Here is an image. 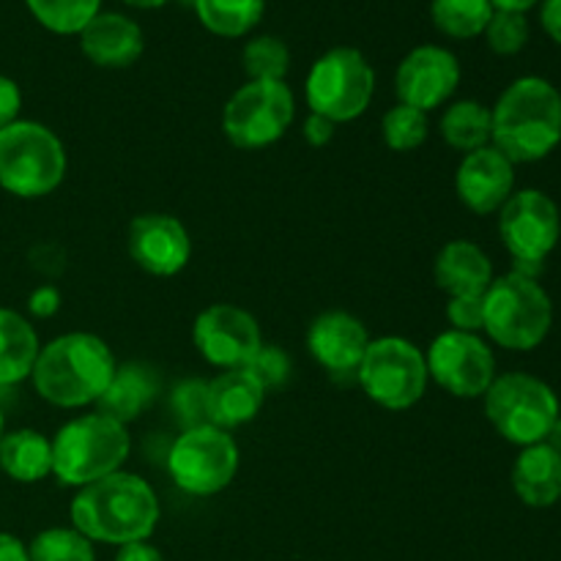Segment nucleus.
<instances>
[{
  "label": "nucleus",
  "mask_w": 561,
  "mask_h": 561,
  "mask_svg": "<svg viewBox=\"0 0 561 561\" xmlns=\"http://www.w3.org/2000/svg\"><path fill=\"white\" fill-rule=\"evenodd\" d=\"M27 557L31 561H96V548L75 526H53L33 537Z\"/></svg>",
  "instance_id": "obj_30"
},
{
  "label": "nucleus",
  "mask_w": 561,
  "mask_h": 561,
  "mask_svg": "<svg viewBox=\"0 0 561 561\" xmlns=\"http://www.w3.org/2000/svg\"><path fill=\"white\" fill-rule=\"evenodd\" d=\"M25 5L38 25L58 36H80L102 11V0H25Z\"/></svg>",
  "instance_id": "obj_29"
},
{
  "label": "nucleus",
  "mask_w": 561,
  "mask_h": 561,
  "mask_svg": "<svg viewBox=\"0 0 561 561\" xmlns=\"http://www.w3.org/2000/svg\"><path fill=\"white\" fill-rule=\"evenodd\" d=\"M170 411L184 431L201 425H211L208 414V381L203 378H186L179 381L170 392Z\"/></svg>",
  "instance_id": "obj_33"
},
{
  "label": "nucleus",
  "mask_w": 561,
  "mask_h": 561,
  "mask_svg": "<svg viewBox=\"0 0 561 561\" xmlns=\"http://www.w3.org/2000/svg\"><path fill=\"white\" fill-rule=\"evenodd\" d=\"M513 491L526 507L548 510L561 502V455L546 442L520 449L513 463Z\"/></svg>",
  "instance_id": "obj_22"
},
{
  "label": "nucleus",
  "mask_w": 561,
  "mask_h": 561,
  "mask_svg": "<svg viewBox=\"0 0 561 561\" xmlns=\"http://www.w3.org/2000/svg\"><path fill=\"white\" fill-rule=\"evenodd\" d=\"M159 515L157 491L140 474L124 469L80 488L69 507L71 526L80 535L118 548L148 540L157 531Z\"/></svg>",
  "instance_id": "obj_1"
},
{
  "label": "nucleus",
  "mask_w": 561,
  "mask_h": 561,
  "mask_svg": "<svg viewBox=\"0 0 561 561\" xmlns=\"http://www.w3.org/2000/svg\"><path fill=\"white\" fill-rule=\"evenodd\" d=\"M239 444L217 425L181 431L168 455V471L175 488L190 496H217L239 474Z\"/></svg>",
  "instance_id": "obj_11"
},
{
  "label": "nucleus",
  "mask_w": 561,
  "mask_h": 561,
  "mask_svg": "<svg viewBox=\"0 0 561 561\" xmlns=\"http://www.w3.org/2000/svg\"><path fill=\"white\" fill-rule=\"evenodd\" d=\"M442 129L444 142L460 153H471L477 148L491 146L493 135V118L491 107L474 99H463V102L449 104L447 113L442 115Z\"/></svg>",
  "instance_id": "obj_26"
},
{
  "label": "nucleus",
  "mask_w": 561,
  "mask_h": 561,
  "mask_svg": "<svg viewBox=\"0 0 561 561\" xmlns=\"http://www.w3.org/2000/svg\"><path fill=\"white\" fill-rule=\"evenodd\" d=\"M482 400L493 431L520 449L546 442L548 431L561 414L551 383L531 373H502Z\"/></svg>",
  "instance_id": "obj_7"
},
{
  "label": "nucleus",
  "mask_w": 561,
  "mask_h": 561,
  "mask_svg": "<svg viewBox=\"0 0 561 561\" xmlns=\"http://www.w3.org/2000/svg\"><path fill=\"white\" fill-rule=\"evenodd\" d=\"M491 146L513 164L540 162L561 142V93L546 77L510 82L491 107Z\"/></svg>",
  "instance_id": "obj_3"
},
{
  "label": "nucleus",
  "mask_w": 561,
  "mask_h": 561,
  "mask_svg": "<svg viewBox=\"0 0 561 561\" xmlns=\"http://www.w3.org/2000/svg\"><path fill=\"white\" fill-rule=\"evenodd\" d=\"M433 277L444 294L453 296H485L493 283V263L474 241L455 239L438 250L433 261Z\"/></svg>",
  "instance_id": "obj_20"
},
{
  "label": "nucleus",
  "mask_w": 561,
  "mask_h": 561,
  "mask_svg": "<svg viewBox=\"0 0 561 561\" xmlns=\"http://www.w3.org/2000/svg\"><path fill=\"white\" fill-rule=\"evenodd\" d=\"M192 9L214 36L239 38L263 20L266 0H195Z\"/></svg>",
  "instance_id": "obj_27"
},
{
  "label": "nucleus",
  "mask_w": 561,
  "mask_h": 561,
  "mask_svg": "<svg viewBox=\"0 0 561 561\" xmlns=\"http://www.w3.org/2000/svg\"><path fill=\"white\" fill-rule=\"evenodd\" d=\"M247 370L261 381V387L266 389V392H272V389H283L285 383H288L294 365H290V356L285 354L279 345L263 343L261 351H257V354L252 356L250 365H247Z\"/></svg>",
  "instance_id": "obj_35"
},
{
  "label": "nucleus",
  "mask_w": 561,
  "mask_h": 561,
  "mask_svg": "<svg viewBox=\"0 0 561 561\" xmlns=\"http://www.w3.org/2000/svg\"><path fill=\"white\" fill-rule=\"evenodd\" d=\"M66 148L49 126L14 121L0 129V190L22 201L53 195L66 179Z\"/></svg>",
  "instance_id": "obj_6"
},
{
  "label": "nucleus",
  "mask_w": 561,
  "mask_h": 561,
  "mask_svg": "<svg viewBox=\"0 0 561 561\" xmlns=\"http://www.w3.org/2000/svg\"><path fill=\"white\" fill-rule=\"evenodd\" d=\"M496 11H518V14H526L531 5H537L540 0H491Z\"/></svg>",
  "instance_id": "obj_43"
},
{
  "label": "nucleus",
  "mask_w": 561,
  "mask_h": 561,
  "mask_svg": "<svg viewBox=\"0 0 561 561\" xmlns=\"http://www.w3.org/2000/svg\"><path fill=\"white\" fill-rule=\"evenodd\" d=\"M296 118L294 91L283 82L247 80L222 110V131L230 146L261 151L274 146Z\"/></svg>",
  "instance_id": "obj_12"
},
{
  "label": "nucleus",
  "mask_w": 561,
  "mask_h": 561,
  "mask_svg": "<svg viewBox=\"0 0 561 561\" xmlns=\"http://www.w3.org/2000/svg\"><path fill=\"white\" fill-rule=\"evenodd\" d=\"M482 332L507 351H535L546 343L553 327V301L540 279L510 272L493 277L482 296Z\"/></svg>",
  "instance_id": "obj_5"
},
{
  "label": "nucleus",
  "mask_w": 561,
  "mask_h": 561,
  "mask_svg": "<svg viewBox=\"0 0 561 561\" xmlns=\"http://www.w3.org/2000/svg\"><path fill=\"white\" fill-rule=\"evenodd\" d=\"M241 60L250 80L283 82L290 69V49L277 36H255L247 42Z\"/></svg>",
  "instance_id": "obj_32"
},
{
  "label": "nucleus",
  "mask_w": 561,
  "mask_h": 561,
  "mask_svg": "<svg viewBox=\"0 0 561 561\" xmlns=\"http://www.w3.org/2000/svg\"><path fill=\"white\" fill-rule=\"evenodd\" d=\"M546 444L553 449V453L561 455V414H559V420L551 425V431H548Z\"/></svg>",
  "instance_id": "obj_44"
},
{
  "label": "nucleus",
  "mask_w": 561,
  "mask_h": 561,
  "mask_svg": "<svg viewBox=\"0 0 561 561\" xmlns=\"http://www.w3.org/2000/svg\"><path fill=\"white\" fill-rule=\"evenodd\" d=\"M0 561H31V557H27V546L20 537L0 531Z\"/></svg>",
  "instance_id": "obj_42"
},
{
  "label": "nucleus",
  "mask_w": 561,
  "mask_h": 561,
  "mask_svg": "<svg viewBox=\"0 0 561 561\" xmlns=\"http://www.w3.org/2000/svg\"><path fill=\"white\" fill-rule=\"evenodd\" d=\"M192 340L208 365L219 370H239L250 365L252 356L261 351L263 332L257 318L244 307L219 301L195 318Z\"/></svg>",
  "instance_id": "obj_14"
},
{
  "label": "nucleus",
  "mask_w": 561,
  "mask_h": 561,
  "mask_svg": "<svg viewBox=\"0 0 561 561\" xmlns=\"http://www.w3.org/2000/svg\"><path fill=\"white\" fill-rule=\"evenodd\" d=\"M485 38L496 55H518L529 42V20L518 11H493Z\"/></svg>",
  "instance_id": "obj_34"
},
{
  "label": "nucleus",
  "mask_w": 561,
  "mask_h": 561,
  "mask_svg": "<svg viewBox=\"0 0 561 561\" xmlns=\"http://www.w3.org/2000/svg\"><path fill=\"white\" fill-rule=\"evenodd\" d=\"M455 192L469 211L480 217L496 214L515 192V164L493 146L463 153L455 173Z\"/></svg>",
  "instance_id": "obj_18"
},
{
  "label": "nucleus",
  "mask_w": 561,
  "mask_h": 561,
  "mask_svg": "<svg viewBox=\"0 0 561 561\" xmlns=\"http://www.w3.org/2000/svg\"><path fill=\"white\" fill-rule=\"evenodd\" d=\"M181 3H186V5H192V3H195V0H181Z\"/></svg>",
  "instance_id": "obj_47"
},
{
  "label": "nucleus",
  "mask_w": 561,
  "mask_h": 561,
  "mask_svg": "<svg viewBox=\"0 0 561 561\" xmlns=\"http://www.w3.org/2000/svg\"><path fill=\"white\" fill-rule=\"evenodd\" d=\"M425 351L405 337L370 340L356 370V383L367 398L387 411H409L427 392Z\"/></svg>",
  "instance_id": "obj_9"
},
{
  "label": "nucleus",
  "mask_w": 561,
  "mask_h": 561,
  "mask_svg": "<svg viewBox=\"0 0 561 561\" xmlns=\"http://www.w3.org/2000/svg\"><path fill=\"white\" fill-rule=\"evenodd\" d=\"M427 376L460 400H477L496 381V354L480 334L447 332L438 334L425 351Z\"/></svg>",
  "instance_id": "obj_13"
},
{
  "label": "nucleus",
  "mask_w": 561,
  "mask_h": 561,
  "mask_svg": "<svg viewBox=\"0 0 561 561\" xmlns=\"http://www.w3.org/2000/svg\"><path fill=\"white\" fill-rule=\"evenodd\" d=\"M334 131H337V124H332L329 118H323V115H316L310 113L305 118V126H301V135H305V140L310 142L312 148H323L332 142Z\"/></svg>",
  "instance_id": "obj_39"
},
{
  "label": "nucleus",
  "mask_w": 561,
  "mask_h": 561,
  "mask_svg": "<svg viewBox=\"0 0 561 561\" xmlns=\"http://www.w3.org/2000/svg\"><path fill=\"white\" fill-rule=\"evenodd\" d=\"M427 135H431V121H427V113H422V110L398 102L392 110L383 113L381 137L392 151H416V148L425 146Z\"/></svg>",
  "instance_id": "obj_31"
},
{
  "label": "nucleus",
  "mask_w": 561,
  "mask_h": 561,
  "mask_svg": "<svg viewBox=\"0 0 561 561\" xmlns=\"http://www.w3.org/2000/svg\"><path fill=\"white\" fill-rule=\"evenodd\" d=\"M447 321L455 332L480 334L482 323H485L482 296H453V299H447Z\"/></svg>",
  "instance_id": "obj_36"
},
{
  "label": "nucleus",
  "mask_w": 561,
  "mask_h": 561,
  "mask_svg": "<svg viewBox=\"0 0 561 561\" xmlns=\"http://www.w3.org/2000/svg\"><path fill=\"white\" fill-rule=\"evenodd\" d=\"M126 5H135V9H159V5L170 3V0H124Z\"/></svg>",
  "instance_id": "obj_45"
},
{
  "label": "nucleus",
  "mask_w": 561,
  "mask_h": 561,
  "mask_svg": "<svg viewBox=\"0 0 561 561\" xmlns=\"http://www.w3.org/2000/svg\"><path fill=\"white\" fill-rule=\"evenodd\" d=\"M5 436V420H3V411H0V438Z\"/></svg>",
  "instance_id": "obj_46"
},
{
  "label": "nucleus",
  "mask_w": 561,
  "mask_h": 561,
  "mask_svg": "<svg viewBox=\"0 0 561 561\" xmlns=\"http://www.w3.org/2000/svg\"><path fill=\"white\" fill-rule=\"evenodd\" d=\"M159 389L162 387H159V376L153 367L142 365V362H126V365L115 367L113 381L99 398L96 411L121 425H129L157 400Z\"/></svg>",
  "instance_id": "obj_23"
},
{
  "label": "nucleus",
  "mask_w": 561,
  "mask_h": 561,
  "mask_svg": "<svg viewBox=\"0 0 561 561\" xmlns=\"http://www.w3.org/2000/svg\"><path fill=\"white\" fill-rule=\"evenodd\" d=\"M0 471L20 485H33L53 474V438L33 427H20L0 438Z\"/></svg>",
  "instance_id": "obj_24"
},
{
  "label": "nucleus",
  "mask_w": 561,
  "mask_h": 561,
  "mask_svg": "<svg viewBox=\"0 0 561 561\" xmlns=\"http://www.w3.org/2000/svg\"><path fill=\"white\" fill-rule=\"evenodd\" d=\"M60 305H64V296L55 285H38L36 290H31L27 296V312L38 321H47V318L58 316Z\"/></svg>",
  "instance_id": "obj_37"
},
{
  "label": "nucleus",
  "mask_w": 561,
  "mask_h": 561,
  "mask_svg": "<svg viewBox=\"0 0 561 561\" xmlns=\"http://www.w3.org/2000/svg\"><path fill=\"white\" fill-rule=\"evenodd\" d=\"M370 332L356 316L343 310L321 312L307 329V351L334 378H354L370 345Z\"/></svg>",
  "instance_id": "obj_17"
},
{
  "label": "nucleus",
  "mask_w": 561,
  "mask_h": 561,
  "mask_svg": "<svg viewBox=\"0 0 561 561\" xmlns=\"http://www.w3.org/2000/svg\"><path fill=\"white\" fill-rule=\"evenodd\" d=\"M131 453L126 425L99 414L69 420L53 438V477L66 488H85L121 471Z\"/></svg>",
  "instance_id": "obj_4"
},
{
  "label": "nucleus",
  "mask_w": 561,
  "mask_h": 561,
  "mask_svg": "<svg viewBox=\"0 0 561 561\" xmlns=\"http://www.w3.org/2000/svg\"><path fill=\"white\" fill-rule=\"evenodd\" d=\"M38 332L22 312L0 307V387L27 381L38 359Z\"/></svg>",
  "instance_id": "obj_25"
},
{
  "label": "nucleus",
  "mask_w": 561,
  "mask_h": 561,
  "mask_svg": "<svg viewBox=\"0 0 561 561\" xmlns=\"http://www.w3.org/2000/svg\"><path fill=\"white\" fill-rule=\"evenodd\" d=\"M113 348L99 334L69 332L42 345L31 381L55 409L96 405L115 376Z\"/></svg>",
  "instance_id": "obj_2"
},
{
  "label": "nucleus",
  "mask_w": 561,
  "mask_h": 561,
  "mask_svg": "<svg viewBox=\"0 0 561 561\" xmlns=\"http://www.w3.org/2000/svg\"><path fill=\"white\" fill-rule=\"evenodd\" d=\"M460 85V64L449 49L436 44L414 47L398 66L394 91L400 104L431 113L455 96Z\"/></svg>",
  "instance_id": "obj_15"
},
{
  "label": "nucleus",
  "mask_w": 561,
  "mask_h": 561,
  "mask_svg": "<svg viewBox=\"0 0 561 561\" xmlns=\"http://www.w3.org/2000/svg\"><path fill=\"white\" fill-rule=\"evenodd\" d=\"M499 236L515 261L513 272L537 279L561 239L559 206L542 190L513 192L499 208Z\"/></svg>",
  "instance_id": "obj_10"
},
{
  "label": "nucleus",
  "mask_w": 561,
  "mask_h": 561,
  "mask_svg": "<svg viewBox=\"0 0 561 561\" xmlns=\"http://www.w3.org/2000/svg\"><path fill=\"white\" fill-rule=\"evenodd\" d=\"M115 561H164L159 548H153L148 540L140 542H126V546L118 548L115 553Z\"/></svg>",
  "instance_id": "obj_40"
},
{
  "label": "nucleus",
  "mask_w": 561,
  "mask_h": 561,
  "mask_svg": "<svg viewBox=\"0 0 561 561\" xmlns=\"http://www.w3.org/2000/svg\"><path fill=\"white\" fill-rule=\"evenodd\" d=\"M263 400H266V389L261 387V381L247 367L222 370L214 381H208L211 425L222 427L228 433L241 425H250L261 414Z\"/></svg>",
  "instance_id": "obj_21"
},
{
  "label": "nucleus",
  "mask_w": 561,
  "mask_h": 561,
  "mask_svg": "<svg viewBox=\"0 0 561 561\" xmlns=\"http://www.w3.org/2000/svg\"><path fill=\"white\" fill-rule=\"evenodd\" d=\"M491 0H433V25L449 38L482 36L493 16Z\"/></svg>",
  "instance_id": "obj_28"
},
{
  "label": "nucleus",
  "mask_w": 561,
  "mask_h": 561,
  "mask_svg": "<svg viewBox=\"0 0 561 561\" xmlns=\"http://www.w3.org/2000/svg\"><path fill=\"white\" fill-rule=\"evenodd\" d=\"M22 110V91L11 77L0 75V129L20 121Z\"/></svg>",
  "instance_id": "obj_38"
},
{
  "label": "nucleus",
  "mask_w": 561,
  "mask_h": 561,
  "mask_svg": "<svg viewBox=\"0 0 561 561\" xmlns=\"http://www.w3.org/2000/svg\"><path fill=\"white\" fill-rule=\"evenodd\" d=\"M129 257L153 277H175L192 257V236L179 217L170 214H140L126 230Z\"/></svg>",
  "instance_id": "obj_16"
},
{
  "label": "nucleus",
  "mask_w": 561,
  "mask_h": 561,
  "mask_svg": "<svg viewBox=\"0 0 561 561\" xmlns=\"http://www.w3.org/2000/svg\"><path fill=\"white\" fill-rule=\"evenodd\" d=\"M80 49L93 66L126 69L137 64L146 49V36L131 16L118 11H99L80 33Z\"/></svg>",
  "instance_id": "obj_19"
},
{
  "label": "nucleus",
  "mask_w": 561,
  "mask_h": 561,
  "mask_svg": "<svg viewBox=\"0 0 561 561\" xmlns=\"http://www.w3.org/2000/svg\"><path fill=\"white\" fill-rule=\"evenodd\" d=\"M376 71L370 60L354 47H334L312 64L305 82L310 113L323 115L332 124L356 121L373 102Z\"/></svg>",
  "instance_id": "obj_8"
},
{
  "label": "nucleus",
  "mask_w": 561,
  "mask_h": 561,
  "mask_svg": "<svg viewBox=\"0 0 561 561\" xmlns=\"http://www.w3.org/2000/svg\"><path fill=\"white\" fill-rule=\"evenodd\" d=\"M540 22L548 36L561 44V0H546L540 11Z\"/></svg>",
  "instance_id": "obj_41"
}]
</instances>
